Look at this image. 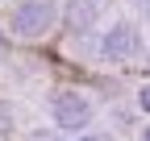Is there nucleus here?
<instances>
[{"label":"nucleus","mask_w":150,"mask_h":141,"mask_svg":"<svg viewBox=\"0 0 150 141\" xmlns=\"http://www.w3.org/2000/svg\"><path fill=\"white\" fill-rule=\"evenodd\" d=\"M83 141H108V137H83Z\"/></svg>","instance_id":"nucleus-7"},{"label":"nucleus","mask_w":150,"mask_h":141,"mask_svg":"<svg viewBox=\"0 0 150 141\" xmlns=\"http://www.w3.org/2000/svg\"><path fill=\"white\" fill-rule=\"evenodd\" d=\"M146 141H150V125H146Z\"/></svg>","instance_id":"nucleus-8"},{"label":"nucleus","mask_w":150,"mask_h":141,"mask_svg":"<svg viewBox=\"0 0 150 141\" xmlns=\"http://www.w3.org/2000/svg\"><path fill=\"white\" fill-rule=\"evenodd\" d=\"M96 17H100L96 0H67V25H71L75 33L92 29V25H96Z\"/></svg>","instance_id":"nucleus-4"},{"label":"nucleus","mask_w":150,"mask_h":141,"mask_svg":"<svg viewBox=\"0 0 150 141\" xmlns=\"http://www.w3.org/2000/svg\"><path fill=\"white\" fill-rule=\"evenodd\" d=\"M38 141H59V137H50V133H42V137H38Z\"/></svg>","instance_id":"nucleus-6"},{"label":"nucleus","mask_w":150,"mask_h":141,"mask_svg":"<svg viewBox=\"0 0 150 141\" xmlns=\"http://www.w3.org/2000/svg\"><path fill=\"white\" fill-rule=\"evenodd\" d=\"M50 116H54V125L75 133V129H88V120H92V104L83 96H75V91H59L50 100Z\"/></svg>","instance_id":"nucleus-2"},{"label":"nucleus","mask_w":150,"mask_h":141,"mask_svg":"<svg viewBox=\"0 0 150 141\" xmlns=\"http://www.w3.org/2000/svg\"><path fill=\"white\" fill-rule=\"evenodd\" d=\"M54 4L50 0H21V4L13 8L8 17V29L17 33V38H46V33L54 29Z\"/></svg>","instance_id":"nucleus-1"},{"label":"nucleus","mask_w":150,"mask_h":141,"mask_svg":"<svg viewBox=\"0 0 150 141\" xmlns=\"http://www.w3.org/2000/svg\"><path fill=\"white\" fill-rule=\"evenodd\" d=\"M142 108L150 112V87H142Z\"/></svg>","instance_id":"nucleus-5"},{"label":"nucleus","mask_w":150,"mask_h":141,"mask_svg":"<svg viewBox=\"0 0 150 141\" xmlns=\"http://www.w3.org/2000/svg\"><path fill=\"white\" fill-rule=\"evenodd\" d=\"M142 50V42H138V29L129 25V21H117L108 33H104V54L108 58H134Z\"/></svg>","instance_id":"nucleus-3"}]
</instances>
